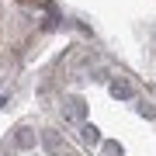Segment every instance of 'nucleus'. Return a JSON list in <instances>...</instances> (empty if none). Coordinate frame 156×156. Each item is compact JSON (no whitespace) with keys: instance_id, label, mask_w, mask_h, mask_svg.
Segmentation results:
<instances>
[{"instance_id":"nucleus-1","label":"nucleus","mask_w":156,"mask_h":156,"mask_svg":"<svg viewBox=\"0 0 156 156\" xmlns=\"http://www.w3.org/2000/svg\"><path fill=\"white\" fill-rule=\"evenodd\" d=\"M111 94H115L118 101H132V97H135V90H132V83H128V80L118 76L115 83H111Z\"/></svg>"},{"instance_id":"nucleus-2","label":"nucleus","mask_w":156,"mask_h":156,"mask_svg":"<svg viewBox=\"0 0 156 156\" xmlns=\"http://www.w3.org/2000/svg\"><path fill=\"white\" fill-rule=\"evenodd\" d=\"M66 118H69V122H83V101H80V97H69L66 101Z\"/></svg>"},{"instance_id":"nucleus-3","label":"nucleus","mask_w":156,"mask_h":156,"mask_svg":"<svg viewBox=\"0 0 156 156\" xmlns=\"http://www.w3.org/2000/svg\"><path fill=\"white\" fill-rule=\"evenodd\" d=\"M80 139H83L87 146H97V142H101V135H97V128H94V125H80Z\"/></svg>"},{"instance_id":"nucleus-4","label":"nucleus","mask_w":156,"mask_h":156,"mask_svg":"<svg viewBox=\"0 0 156 156\" xmlns=\"http://www.w3.org/2000/svg\"><path fill=\"white\" fill-rule=\"evenodd\" d=\"M17 146H21V149H31V146H35L31 128H21V132H17Z\"/></svg>"},{"instance_id":"nucleus-5","label":"nucleus","mask_w":156,"mask_h":156,"mask_svg":"<svg viewBox=\"0 0 156 156\" xmlns=\"http://www.w3.org/2000/svg\"><path fill=\"white\" fill-rule=\"evenodd\" d=\"M45 149H49V153H59V139L52 132H45Z\"/></svg>"}]
</instances>
